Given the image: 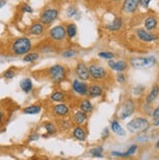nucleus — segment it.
Listing matches in <instances>:
<instances>
[{
    "label": "nucleus",
    "mask_w": 159,
    "mask_h": 160,
    "mask_svg": "<svg viewBox=\"0 0 159 160\" xmlns=\"http://www.w3.org/2000/svg\"><path fill=\"white\" fill-rule=\"evenodd\" d=\"M149 128L148 120L142 117H137L127 124V129L131 133H144Z\"/></svg>",
    "instance_id": "obj_1"
},
{
    "label": "nucleus",
    "mask_w": 159,
    "mask_h": 160,
    "mask_svg": "<svg viewBox=\"0 0 159 160\" xmlns=\"http://www.w3.org/2000/svg\"><path fill=\"white\" fill-rule=\"evenodd\" d=\"M31 48L30 40L27 37H21L17 39L13 44V51L16 55H23L28 53Z\"/></svg>",
    "instance_id": "obj_2"
},
{
    "label": "nucleus",
    "mask_w": 159,
    "mask_h": 160,
    "mask_svg": "<svg viewBox=\"0 0 159 160\" xmlns=\"http://www.w3.org/2000/svg\"><path fill=\"white\" fill-rule=\"evenodd\" d=\"M131 66L134 68H149L155 65L156 60L154 57H147V58H134L130 61Z\"/></svg>",
    "instance_id": "obj_3"
},
{
    "label": "nucleus",
    "mask_w": 159,
    "mask_h": 160,
    "mask_svg": "<svg viewBox=\"0 0 159 160\" xmlns=\"http://www.w3.org/2000/svg\"><path fill=\"white\" fill-rule=\"evenodd\" d=\"M135 111V102L132 100H127L119 109V118L124 120L126 118L130 117Z\"/></svg>",
    "instance_id": "obj_4"
},
{
    "label": "nucleus",
    "mask_w": 159,
    "mask_h": 160,
    "mask_svg": "<svg viewBox=\"0 0 159 160\" xmlns=\"http://www.w3.org/2000/svg\"><path fill=\"white\" fill-rule=\"evenodd\" d=\"M88 69L90 76L95 80H102L107 76V71L102 67L97 65H91L88 68Z\"/></svg>",
    "instance_id": "obj_5"
},
{
    "label": "nucleus",
    "mask_w": 159,
    "mask_h": 160,
    "mask_svg": "<svg viewBox=\"0 0 159 160\" xmlns=\"http://www.w3.org/2000/svg\"><path fill=\"white\" fill-rule=\"evenodd\" d=\"M49 73L54 81H58V82L62 81L66 77V70L63 68V67L60 65L53 66L49 70Z\"/></svg>",
    "instance_id": "obj_6"
},
{
    "label": "nucleus",
    "mask_w": 159,
    "mask_h": 160,
    "mask_svg": "<svg viewBox=\"0 0 159 160\" xmlns=\"http://www.w3.org/2000/svg\"><path fill=\"white\" fill-rule=\"evenodd\" d=\"M58 15H59V11L57 9H47L42 13L40 21L44 25H50L51 22H53L58 18Z\"/></svg>",
    "instance_id": "obj_7"
},
{
    "label": "nucleus",
    "mask_w": 159,
    "mask_h": 160,
    "mask_svg": "<svg viewBox=\"0 0 159 160\" xmlns=\"http://www.w3.org/2000/svg\"><path fill=\"white\" fill-rule=\"evenodd\" d=\"M66 34H67V29L62 26L55 27L50 31V35L52 39L56 40V41H61V40H62L66 37Z\"/></svg>",
    "instance_id": "obj_8"
},
{
    "label": "nucleus",
    "mask_w": 159,
    "mask_h": 160,
    "mask_svg": "<svg viewBox=\"0 0 159 160\" xmlns=\"http://www.w3.org/2000/svg\"><path fill=\"white\" fill-rule=\"evenodd\" d=\"M137 36L139 37V39H141L144 42H152L157 39V36L155 34L148 32L147 30L144 28H139L137 30Z\"/></svg>",
    "instance_id": "obj_9"
},
{
    "label": "nucleus",
    "mask_w": 159,
    "mask_h": 160,
    "mask_svg": "<svg viewBox=\"0 0 159 160\" xmlns=\"http://www.w3.org/2000/svg\"><path fill=\"white\" fill-rule=\"evenodd\" d=\"M139 4H140V0H124L122 10L127 14H132L134 12H136Z\"/></svg>",
    "instance_id": "obj_10"
},
{
    "label": "nucleus",
    "mask_w": 159,
    "mask_h": 160,
    "mask_svg": "<svg viewBox=\"0 0 159 160\" xmlns=\"http://www.w3.org/2000/svg\"><path fill=\"white\" fill-rule=\"evenodd\" d=\"M75 72L77 76L80 78L81 80H88L90 73H89V69L86 67L85 63L83 62H79L76 68H75Z\"/></svg>",
    "instance_id": "obj_11"
},
{
    "label": "nucleus",
    "mask_w": 159,
    "mask_h": 160,
    "mask_svg": "<svg viewBox=\"0 0 159 160\" xmlns=\"http://www.w3.org/2000/svg\"><path fill=\"white\" fill-rule=\"evenodd\" d=\"M72 89L74 92L81 96H86L88 95V87L83 82L78 81V80H74L72 83Z\"/></svg>",
    "instance_id": "obj_12"
},
{
    "label": "nucleus",
    "mask_w": 159,
    "mask_h": 160,
    "mask_svg": "<svg viewBox=\"0 0 159 160\" xmlns=\"http://www.w3.org/2000/svg\"><path fill=\"white\" fill-rule=\"evenodd\" d=\"M108 66L110 68H112L113 70H116V71H119V72H122V71H124L127 68V67H128L127 62L124 61H118V62L109 61Z\"/></svg>",
    "instance_id": "obj_13"
},
{
    "label": "nucleus",
    "mask_w": 159,
    "mask_h": 160,
    "mask_svg": "<svg viewBox=\"0 0 159 160\" xmlns=\"http://www.w3.org/2000/svg\"><path fill=\"white\" fill-rule=\"evenodd\" d=\"M157 23H158L157 19L155 17H153V16H149V17H147L145 20V28L148 31L149 30H153L157 27Z\"/></svg>",
    "instance_id": "obj_14"
},
{
    "label": "nucleus",
    "mask_w": 159,
    "mask_h": 160,
    "mask_svg": "<svg viewBox=\"0 0 159 160\" xmlns=\"http://www.w3.org/2000/svg\"><path fill=\"white\" fill-rule=\"evenodd\" d=\"M158 95H159V87H158V85H154L152 88V90H150L149 94L147 95V103H152L154 100H156V98L158 97Z\"/></svg>",
    "instance_id": "obj_15"
},
{
    "label": "nucleus",
    "mask_w": 159,
    "mask_h": 160,
    "mask_svg": "<svg viewBox=\"0 0 159 160\" xmlns=\"http://www.w3.org/2000/svg\"><path fill=\"white\" fill-rule=\"evenodd\" d=\"M121 27H122V19L116 18V19H114V21L112 22L107 25L106 28H107V29H108L110 31H117L121 28Z\"/></svg>",
    "instance_id": "obj_16"
},
{
    "label": "nucleus",
    "mask_w": 159,
    "mask_h": 160,
    "mask_svg": "<svg viewBox=\"0 0 159 160\" xmlns=\"http://www.w3.org/2000/svg\"><path fill=\"white\" fill-rule=\"evenodd\" d=\"M111 130H112L116 135L121 136V137H122V136H125L126 135L124 129L120 126V124L118 123L117 120H113V121L111 122Z\"/></svg>",
    "instance_id": "obj_17"
},
{
    "label": "nucleus",
    "mask_w": 159,
    "mask_h": 160,
    "mask_svg": "<svg viewBox=\"0 0 159 160\" xmlns=\"http://www.w3.org/2000/svg\"><path fill=\"white\" fill-rule=\"evenodd\" d=\"M54 112L57 115L65 116L68 113V108L66 105H58L54 108Z\"/></svg>",
    "instance_id": "obj_18"
},
{
    "label": "nucleus",
    "mask_w": 159,
    "mask_h": 160,
    "mask_svg": "<svg viewBox=\"0 0 159 160\" xmlns=\"http://www.w3.org/2000/svg\"><path fill=\"white\" fill-rule=\"evenodd\" d=\"M20 85H21L22 90L26 93L30 92L31 89H32V82H31V80L29 78H26V79L22 80Z\"/></svg>",
    "instance_id": "obj_19"
},
{
    "label": "nucleus",
    "mask_w": 159,
    "mask_h": 160,
    "mask_svg": "<svg viewBox=\"0 0 159 160\" xmlns=\"http://www.w3.org/2000/svg\"><path fill=\"white\" fill-rule=\"evenodd\" d=\"M74 120L75 122L79 125L83 124L86 120H87V115H86V112L83 110H79L77 112L74 114Z\"/></svg>",
    "instance_id": "obj_20"
},
{
    "label": "nucleus",
    "mask_w": 159,
    "mask_h": 160,
    "mask_svg": "<svg viewBox=\"0 0 159 160\" xmlns=\"http://www.w3.org/2000/svg\"><path fill=\"white\" fill-rule=\"evenodd\" d=\"M73 136L74 138L79 140V141H84L86 139V135L84 132V129L81 127H75L74 130H73Z\"/></svg>",
    "instance_id": "obj_21"
},
{
    "label": "nucleus",
    "mask_w": 159,
    "mask_h": 160,
    "mask_svg": "<svg viewBox=\"0 0 159 160\" xmlns=\"http://www.w3.org/2000/svg\"><path fill=\"white\" fill-rule=\"evenodd\" d=\"M102 94V90L99 86H91L88 89V95L91 98L99 97V96H101Z\"/></svg>",
    "instance_id": "obj_22"
},
{
    "label": "nucleus",
    "mask_w": 159,
    "mask_h": 160,
    "mask_svg": "<svg viewBox=\"0 0 159 160\" xmlns=\"http://www.w3.org/2000/svg\"><path fill=\"white\" fill-rule=\"evenodd\" d=\"M43 30H44V28L42 25H40V23H34L33 26L30 27L29 32L33 35H39L43 32Z\"/></svg>",
    "instance_id": "obj_23"
},
{
    "label": "nucleus",
    "mask_w": 159,
    "mask_h": 160,
    "mask_svg": "<svg viewBox=\"0 0 159 160\" xmlns=\"http://www.w3.org/2000/svg\"><path fill=\"white\" fill-rule=\"evenodd\" d=\"M41 108L39 106H30L26 108H23V112L27 114H36L38 112H40Z\"/></svg>",
    "instance_id": "obj_24"
},
{
    "label": "nucleus",
    "mask_w": 159,
    "mask_h": 160,
    "mask_svg": "<svg viewBox=\"0 0 159 160\" xmlns=\"http://www.w3.org/2000/svg\"><path fill=\"white\" fill-rule=\"evenodd\" d=\"M77 32V28L74 23H69V25L67 27V33L68 35L69 38H73L76 35Z\"/></svg>",
    "instance_id": "obj_25"
},
{
    "label": "nucleus",
    "mask_w": 159,
    "mask_h": 160,
    "mask_svg": "<svg viewBox=\"0 0 159 160\" xmlns=\"http://www.w3.org/2000/svg\"><path fill=\"white\" fill-rule=\"evenodd\" d=\"M80 108L81 110L85 111V112H91V111L93 110V106H92V103L89 102V101H83L81 102V105H80Z\"/></svg>",
    "instance_id": "obj_26"
},
{
    "label": "nucleus",
    "mask_w": 159,
    "mask_h": 160,
    "mask_svg": "<svg viewBox=\"0 0 159 160\" xmlns=\"http://www.w3.org/2000/svg\"><path fill=\"white\" fill-rule=\"evenodd\" d=\"M51 99L54 101V102H62L63 99H65V96H63V94L62 92H55L52 96H51Z\"/></svg>",
    "instance_id": "obj_27"
},
{
    "label": "nucleus",
    "mask_w": 159,
    "mask_h": 160,
    "mask_svg": "<svg viewBox=\"0 0 159 160\" xmlns=\"http://www.w3.org/2000/svg\"><path fill=\"white\" fill-rule=\"evenodd\" d=\"M152 123L154 126H159V107L154 109L152 113Z\"/></svg>",
    "instance_id": "obj_28"
},
{
    "label": "nucleus",
    "mask_w": 159,
    "mask_h": 160,
    "mask_svg": "<svg viewBox=\"0 0 159 160\" xmlns=\"http://www.w3.org/2000/svg\"><path fill=\"white\" fill-rule=\"evenodd\" d=\"M38 59V54H35V53H32V54H27L25 58H23V61L25 62H34Z\"/></svg>",
    "instance_id": "obj_29"
},
{
    "label": "nucleus",
    "mask_w": 159,
    "mask_h": 160,
    "mask_svg": "<svg viewBox=\"0 0 159 160\" xmlns=\"http://www.w3.org/2000/svg\"><path fill=\"white\" fill-rule=\"evenodd\" d=\"M137 148H138V147H137L136 145L131 146V147L128 148V150H127L126 152H124V153H123V154H124V157H129V156L133 155V154L137 151Z\"/></svg>",
    "instance_id": "obj_30"
},
{
    "label": "nucleus",
    "mask_w": 159,
    "mask_h": 160,
    "mask_svg": "<svg viewBox=\"0 0 159 160\" xmlns=\"http://www.w3.org/2000/svg\"><path fill=\"white\" fill-rule=\"evenodd\" d=\"M99 57H101L102 59L111 60L114 58V54L111 52H101V53H99Z\"/></svg>",
    "instance_id": "obj_31"
},
{
    "label": "nucleus",
    "mask_w": 159,
    "mask_h": 160,
    "mask_svg": "<svg viewBox=\"0 0 159 160\" xmlns=\"http://www.w3.org/2000/svg\"><path fill=\"white\" fill-rule=\"evenodd\" d=\"M102 148H93L90 150V153L93 155V156H97V157H101L102 156Z\"/></svg>",
    "instance_id": "obj_32"
},
{
    "label": "nucleus",
    "mask_w": 159,
    "mask_h": 160,
    "mask_svg": "<svg viewBox=\"0 0 159 160\" xmlns=\"http://www.w3.org/2000/svg\"><path fill=\"white\" fill-rule=\"evenodd\" d=\"M62 55L65 58H70V57H73V56L76 55V51H74V50H67V51H63L62 53Z\"/></svg>",
    "instance_id": "obj_33"
},
{
    "label": "nucleus",
    "mask_w": 159,
    "mask_h": 160,
    "mask_svg": "<svg viewBox=\"0 0 159 160\" xmlns=\"http://www.w3.org/2000/svg\"><path fill=\"white\" fill-rule=\"evenodd\" d=\"M45 129L47 130L49 134H54L56 132V128L52 123H46L45 124Z\"/></svg>",
    "instance_id": "obj_34"
},
{
    "label": "nucleus",
    "mask_w": 159,
    "mask_h": 160,
    "mask_svg": "<svg viewBox=\"0 0 159 160\" xmlns=\"http://www.w3.org/2000/svg\"><path fill=\"white\" fill-rule=\"evenodd\" d=\"M67 16H68V17H73V16L75 15V13H76V9H75L74 7L70 6V7L68 8V9H67Z\"/></svg>",
    "instance_id": "obj_35"
},
{
    "label": "nucleus",
    "mask_w": 159,
    "mask_h": 160,
    "mask_svg": "<svg viewBox=\"0 0 159 160\" xmlns=\"http://www.w3.org/2000/svg\"><path fill=\"white\" fill-rule=\"evenodd\" d=\"M14 75H15L14 71H12L11 69L7 70L6 72L4 73V77H5V78H7V79H11V78H13V77H14Z\"/></svg>",
    "instance_id": "obj_36"
},
{
    "label": "nucleus",
    "mask_w": 159,
    "mask_h": 160,
    "mask_svg": "<svg viewBox=\"0 0 159 160\" xmlns=\"http://www.w3.org/2000/svg\"><path fill=\"white\" fill-rule=\"evenodd\" d=\"M144 89H145V88L142 86H138V87H136L134 89V94L135 95H140V94H142V91H144Z\"/></svg>",
    "instance_id": "obj_37"
},
{
    "label": "nucleus",
    "mask_w": 159,
    "mask_h": 160,
    "mask_svg": "<svg viewBox=\"0 0 159 160\" xmlns=\"http://www.w3.org/2000/svg\"><path fill=\"white\" fill-rule=\"evenodd\" d=\"M152 0H140V5L144 8H147Z\"/></svg>",
    "instance_id": "obj_38"
},
{
    "label": "nucleus",
    "mask_w": 159,
    "mask_h": 160,
    "mask_svg": "<svg viewBox=\"0 0 159 160\" xmlns=\"http://www.w3.org/2000/svg\"><path fill=\"white\" fill-rule=\"evenodd\" d=\"M117 81L119 83H124L125 82V75L123 73H118L117 74Z\"/></svg>",
    "instance_id": "obj_39"
},
{
    "label": "nucleus",
    "mask_w": 159,
    "mask_h": 160,
    "mask_svg": "<svg viewBox=\"0 0 159 160\" xmlns=\"http://www.w3.org/2000/svg\"><path fill=\"white\" fill-rule=\"evenodd\" d=\"M22 11L27 13H32V8L28 5H23L22 6Z\"/></svg>",
    "instance_id": "obj_40"
},
{
    "label": "nucleus",
    "mask_w": 159,
    "mask_h": 160,
    "mask_svg": "<svg viewBox=\"0 0 159 160\" xmlns=\"http://www.w3.org/2000/svg\"><path fill=\"white\" fill-rule=\"evenodd\" d=\"M107 136H108V129H107V128H106V129H104V131H102V140H106Z\"/></svg>",
    "instance_id": "obj_41"
},
{
    "label": "nucleus",
    "mask_w": 159,
    "mask_h": 160,
    "mask_svg": "<svg viewBox=\"0 0 159 160\" xmlns=\"http://www.w3.org/2000/svg\"><path fill=\"white\" fill-rule=\"evenodd\" d=\"M39 138V136L38 135H32V136H30V137H29V140L30 141H34V140H37Z\"/></svg>",
    "instance_id": "obj_42"
},
{
    "label": "nucleus",
    "mask_w": 159,
    "mask_h": 160,
    "mask_svg": "<svg viewBox=\"0 0 159 160\" xmlns=\"http://www.w3.org/2000/svg\"><path fill=\"white\" fill-rule=\"evenodd\" d=\"M6 4V0H0V9Z\"/></svg>",
    "instance_id": "obj_43"
},
{
    "label": "nucleus",
    "mask_w": 159,
    "mask_h": 160,
    "mask_svg": "<svg viewBox=\"0 0 159 160\" xmlns=\"http://www.w3.org/2000/svg\"><path fill=\"white\" fill-rule=\"evenodd\" d=\"M2 122V113H1V111H0V124H1Z\"/></svg>",
    "instance_id": "obj_44"
},
{
    "label": "nucleus",
    "mask_w": 159,
    "mask_h": 160,
    "mask_svg": "<svg viewBox=\"0 0 159 160\" xmlns=\"http://www.w3.org/2000/svg\"><path fill=\"white\" fill-rule=\"evenodd\" d=\"M156 148H157L159 149V141H158V142H156Z\"/></svg>",
    "instance_id": "obj_45"
},
{
    "label": "nucleus",
    "mask_w": 159,
    "mask_h": 160,
    "mask_svg": "<svg viewBox=\"0 0 159 160\" xmlns=\"http://www.w3.org/2000/svg\"><path fill=\"white\" fill-rule=\"evenodd\" d=\"M113 1H120V0H113Z\"/></svg>",
    "instance_id": "obj_46"
}]
</instances>
